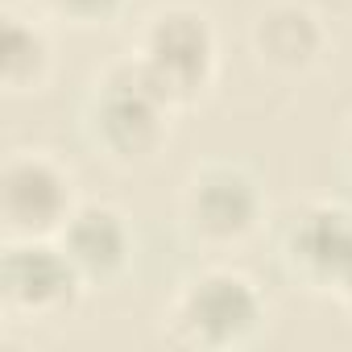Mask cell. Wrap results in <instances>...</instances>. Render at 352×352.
Masks as SVG:
<instances>
[{
    "instance_id": "cell-1",
    "label": "cell",
    "mask_w": 352,
    "mask_h": 352,
    "mask_svg": "<svg viewBox=\"0 0 352 352\" xmlns=\"http://www.w3.org/2000/svg\"><path fill=\"white\" fill-rule=\"evenodd\" d=\"M257 290L236 274H208L179 302V327L195 344H236L257 327Z\"/></svg>"
},
{
    "instance_id": "cell-2",
    "label": "cell",
    "mask_w": 352,
    "mask_h": 352,
    "mask_svg": "<svg viewBox=\"0 0 352 352\" xmlns=\"http://www.w3.org/2000/svg\"><path fill=\"white\" fill-rule=\"evenodd\" d=\"M212 58H216V42H212V30L199 13L174 9L149 25L145 63L162 75L170 96H187V91L204 87L212 75Z\"/></svg>"
},
{
    "instance_id": "cell-3",
    "label": "cell",
    "mask_w": 352,
    "mask_h": 352,
    "mask_svg": "<svg viewBox=\"0 0 352 352\" xmlns=\"http://www.w3.org/2000/svg\"><path fill=\"white\" fill-rule=\"evenodd\" d=\"M79 270L67 257V249H50V245H13L5 253V270H0V286H5V298L21 311L34 315H50L71 307L75 286H79Z\"/></svg>"
},
{
    "instance_id": "cell-4",
    "label": "cell",
    "mask_w": 352,
    "mask_h": 352,
    "mask_svg": "<svg viewBox=\"0 0 352 352\" xmlns=\"http://www.w3.org/2000/svg\"><path fill=\"white\" fill-rule=\"evenodd\" d=\"M0 208L13 232L21 236H38L50 232L58 224H67V208H71V191L67 179L42 157H13L5 166L0 179Z\"/></svg>"
},
{
    "instance_id": "cell-5",
    "label": "cell",
    "mask_w": 352,
    "mask_h": 352,
    "mask_svg": "<svg viewBox=\"0 0 352 352\" xmlns=\"http://www.w3.org/2000/svg\"><path fill=\"white\" fill-rule=\"evenodd\" d=\"M191 220L204 236L216 241H236L253 228L257 220V187L245 179L241 170H208L204 179H195L191 191Z\"/></svg>"
},
{
    "instance_id": "cell-6",
    "label": "cell",
    "mask_w": 352,
    "mask_h": 352,
    "mask_svg": "<svg viewBox=\"0 0 352 352\" xmlns=\"http://www.w3.org/2000/svg\"><path fill=\"white\" fill-rule=\"evenodd\" d=\"M290 257L319 282H344L352 274V216L340 208L307 212L290 232Z\"/></svg>"
},
{
    "instance_id": "cell-7",
    "label": "cell",
    "mask_w": 352,
    "mask_h": 352,
    "mask_svg": "<svg viewBox=\"0 0 352 352\" xmlns=\"http://www.w3.org/2000/svg\"><path fill=\"white\" fill-rule=\"evenodd\" d=\"M63 249H67V257L75 261L79 274L104 278V274L120 270V261L129 253V232H124V224H120L116 212H108V208H83V212H75L67 220Z\"/></svg>"
},
{
    "instance_id": "cell-8",
    "label": "cell",
    "mask_w": 352,
    "mask_h": 352,
    "mask_svg": "<svg viewBox=\"0 0 352 352\" xmlns=\"http://www.w3.org/2000/svg\"><path fill=\"white\" fill-rule=\"evenodd\" d=\"M257 46L270 63L278 67H307L319 50V25L307 9H294V5H282V9H270L257 25Z\"/></svg>"
},
{
    "instance_id": "cell-9",
    "label": "cell",
    "mask_w": 352,
    "mask_h": 352,
    "mask_svg": "<svg viewBox=\"0 0 352 352\" xmlns=\"http://www.w3.org/2000/svg\"><path fill=\"white\" fill-rule=\"evenodd\" d=\"M42 67H46V38L21 17H5V30H0V75H5V83L25 87L42 75Z\"/></svg>"
},
{
    "instance_id": "cell-10",
    "label": "cell",
    "mask_w": 352,
    "mask_h": 352,
    "mask_svg": "<svg viewBox=\"0 0 352 352\" xmlns=\"http://www.w3.org/2000/svg\"><path fill=\"white\" fill-rule=\"evenodd\" d=\"M50 5L58 9V13H67V17H79V21H100V17H108L120 0H50Z\"/></svg>"
},
{
    "instance_id": "cell-11",
    "label": "cell",
    "mask_w": 352,
    "mask_h": 352,
    "mask_svg": "<svg viewBox=\"0 0 352 352\" xmlns=\"http://www.w3.org/2000/svg\"><path fill=\"white\" fill-rule=\"evenodd\" d=\"M340 290H344V298H348V307H352V274H348V278L340 282Z\"/></svg>"
}]
</instances>
